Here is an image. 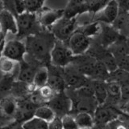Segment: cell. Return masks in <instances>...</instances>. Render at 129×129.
I'll use <instances>...</instances> for the list:
<instances>
[{
  "instance_id": "6da1fadb",
  "label": "cell",
  "mask_w": 129,
  "mask_h": 129,
  "mask_svg": "<svg viewBox=\"0 0 129 129\" xmlns=\"http://www.w3.org/2000/svg\"><path fill=\"white\" fill-rule=\"evenodd\" d=\"M55 42V41H54ZM53 41L48 35L36 33L27 36L26 40V50L32 58L38 60H45L50 59V52Z\"/></svg>"
},
{
  "instance_id": "7a4b0ae2",
  "label": "cell",
  "mask_w": 129,
  "mask_h": 129,
  "mask_svg": "<svg viewBox=\"0 0 129 129\" xmlns=\"http://www.w3.org/2000/svg\"><path fill=\"white\" fill-rule=\"evenodd\" d=\"M73 57L74 55L69 47L66 45L64 42L56 40L51 49L49 56L52 66L64 68L71 63Z\"/></svg>"
},
{
  "instance_id": "3957f363",
  "label": "cell",
  "mask_w": 129,
  "mask_h": 129,
  "mask_svg": "<svg viewBox=\"0 0 129 129\" xmlns=\"http://www.w3.org/2000/svg\"><path fill=\"white\" fill-rule=\"evenodd\" d=\"M77 24L78 20L75 17L68 18L63 15L51 27V31L56 40L64 42L76 31Z\"/></svg>"
},
{
  "instance_id": "277c9868",
  "label": "cell",
  "mask_w": 129,
  "mask_h": 129,
  "mask_svg": "<svg viewBox=\"0 0 129 129\" xmlns=\"http://www.w3.org/2000/svg\"><path fill=\"white\" fill-rule=\"evenodd\" d=\"M19 36H28L37 33L40 23L36 15L29 12H23L15 17Z\"/></svg>"
},
{
  "instance_id": "5b68a950",
  "label": "cell",
  "mask_w": 129,
  "mask_h": 129,
  "mask_svg": "<svg viewBox=\"0 0 129 129\" xmlns=\"http://www.w3.org/2000/svg\"><path fill=\"white\" fill-rule=\"evenodd\" d=\"M107 49L114 56L117 67L119 69L128 71V45L127 40L125 36L121 37L112 44L111 46L107 48Z\"/></svg>"
},
{
  "instance_id": "8992f818",
  "label": "cell",
  "mask_w": 129,
  "mask_h": 129,
  "mask_svg": "<svg viewBox=\"0 0 129 129\" xmlns=\"http://www.w3.org/2000/svg\"><path fill=\"white\" fill-rule=\"evenodd\" d=\"M27 53L25 44L19 40H11L6 43L4 42L2 56L7 58L13 60L15 61L21 62L24 60Z\"/></svg>"
},
{
  "instance_id": "52a82bcc",
  "label": "cell",
  "mask_w": 129,
  "mask_h": 129,
  "mask_svg": "<svg viewBox=\"0 0 129 129\" xmlns=\"http://www.w3.org/2000/svg\"><path fill=\"white\" fill-rule=\"evenodd\" d=\"M67 41V46L74 56L85 54L91 45L90 38L87 37L78 31H75Z\"/></svg>"
},
{
  "instance_id": "ba28073f",
  "label": "cell",
  "mask_w": 129,
  "mask_h": 129,
  "mask_svg": "<svg viewBox=\"0 0 129 129\" xmlns=\"http://www.w3.org/2000/svg\"><path fill=\"white\" fill-rule=\"evenodd\" d=\"M62 75L66 87L73 89L74 90L82 86L90 80L87 77L74 70L70 64L66 67L62 68Z\"/></svg>"
},
{
  "instance_id": "9c48e42d",
  "label": "cell",
  "mask_w": 129,
  "mask_h": 129,
  "mask_svg": "<svg viewBox=\"0 0 129 129\" xmlns=\"http://www.w3.org/2000/svg\"><path fill=\"white\" fill-rule=\"evenodd\" d=\"M48 105L53 110L56 116H63L68 114L73 107L72 99L64 94V92L56 94Z\"/></svg>"
},
{
  "instance_id": "30bf717a",
  "label": "cell",
  "mask_w": 129,
  "mask_h": 129,
  "mask_svg": "<svg viewBox=\"0 0 129 129\" xmlns=\"http://www.w3.org/2000/svg\"><path fill=\"white\" fill-rule=\"evenodd\" d=\"M119 11L116 0H110L102 10L95 14V19L105 24H112Z\"/></svg>"
},
{
  "instance_id": "8fae6325",
  "label": "cell",
  "mask_w": 129,
  "mask_h": 129,
  "mask_svg": "<svg viewBox=\"0 0 129 129\" xmlns=\"http://www.w3.org/2000/svg\"><path fill=\"white\" fill-rule=\"evenodd\" d=\"M17 103V110L15 115V121L23 123L24 121L31 119L34 116V112L37 107L31 102L30 99H19Z\"/></svg>"
},
{
  "instance_id": "7c38bea8",
  "label": "cell",
  "mask_w": 129,
  "mask_h": 129,
  "mask_svg": "<svg viewBox=\"0 0 129 129\" xmlns=\"http://www.w3.org/2000/svg\"><path fill=\"white\" fill-rule=\"evenodd\" d=\"M59 67L52 66L51 68H48V78L47 85L49 86L56 94L64 92L66 85L62 75V71L59 70Z\"/></svg>"
},
{
  "instance_id": "4fadbf2b",
  "label": "cell",
  "mask_w": 129,
  "mask_h": 129,
  "mask_svg": "<svg viewBox=\"0 0 129 129\" xmlns=\"http://www.w3.org/2000/svg\"><path fill=\"white\" fill-rule=\"evenodd\" d=\"M100 43L101 46L107 48L112 44L117 41L121 36L119 32L115 29L112 26H109L108 24H103L100 29Z\"/></svg>"
},
{
  "instance_id": "5bb4252c",
  "label": "cell",
  "mask_w": 129,
  "mask_h": 129,
  "mask_svg": "<svg viewBox=\"0 0 129 129\" xmlns=\"http://www.w3.org/2000/svg\"><path fill=\"white\" fill-rule=\"evenodd\" d=\"M64 15V10L45 9L41 11L37 17L40 25L45 27H51L53 24Z\"/></svg>"
},
{
  "instance_id": "9a60e30c",
  "label": "cell",
  "mask_w": 129,
  "mask_h": 129,
  "mask_svg": "<svg viewBox=\"0 0 129 129\" xmlns=\"http://www.w3.org/2000/svg\"><path fill=\"white\" fill-rule=\"evenodd\" d=\"M36 70H37V69L35 67L34 64H32L30 62H26L22 60L21 62H19V70L17 73V76H16L17 81L25 84L32 83Z\"/></svg>"
},
{
  "instance_id": "2e32d148",
  "label": "cell",
  "mask_w": 129,
  "mask_h": 129,
  "mask_svg": "<svg viewBox=\"0 0 129 129\" xmlns=\"http://www.w3.org/2000/svg\"><path fill=\"white\" fill-rule=\"evenodd\" d=\"M0 30L3 33L11 32L13 35L18 32L15 16L5 10L0 13Z\"/></svg>"
},
{
  "instance_id": "e0dca14e",
  "label": "cell",
  "mask_w": 129,
  "mask_h": 129,
  "mask_svg": "<svg viewBox=\"0 0 129 129\" xmlns=\"http://www.w3.org/2000/svg\"><path fill=\"white\" fill-rule=\"evenodd\" d=\"M115 115L110 108L104 107L103 105H98L94 110V121L99 124H105L110 123L115 119Z\"/></svg>"
},
{
  "instance_id": "ac0fdd59",
  "label": "cell",
  "mask_w": 129,
  "mask_h": 129,
  "mask_svg": "<svg viewBox=\"0 0 129 129\" xmlns=\"http://www.w3.org/2000/svg\"><path fill=\"white\" fill-rule=\"evenodd\" d=\"M112 27L123 36L127 37L128 28V11L119 9L118 15L112 23Z\"/></svg>"
},
{
  "instance_id": "d6986e66",
  "label": "cell",
  "mask_w": 129,
  "mask_h": 129,
  "mask_svg": "<svg viewBox=\"0 0 129 129\" xmlns=\"http://www.w3.org/2000/svg\"><path fill=\"white\" fill-rule=\"evenodd\" d=\"M19 62L15 61L3 56L0 57V72L3 76L13 75L16 77L19 70Z\"/></svg>"
},
{
  "instance_id": "ffe728a7",
  "label": "cell",
  "mask_w": 129,
  "mask_h": 129,
  "mask_svg": "<svg viewBox=\"0 0 129 129\" xmlns=\"http://www.w3.org/2000/svg\"><path fill=\"white\" fill-rule=\"evenodd\" d=\"M93 81L94 88V98L98 105H103L107 99V93L106 88V82L99 80Z\"/></svg>"
},
{
  "instance_id": "44dd1931",
  "label": "cell",
  "mask_w": 129,
  "mask_h": 129,
  "mask_svg": "<svg viewBox=\"0 0 129 129\" xmlns=\"http://www.w3.org/2000/svg\"><path fill=\"white\" fill-rule=\"evenodd\" d=\"M0 107L7 116L15 119V115L17 110V103L15 98L8 95L0 100Z\"/></svg>"
},
{
  "instance_id": "7402d4cb",
  "label": "cell",
  "mask_w": 129,
  "mask_h": 129,
  "mask_svg": "<svg viewBox=\"0 0 129 129\" xmlns=\"http://www.w3.org/2000/svg\"><path fill=\"white\" fill-rule=\"evenodd\" d=\"M2 1L4 10L10 12L15 17L25 12L23 0H2Z\"/></svg>"
},
{
  "instance_id": "603a6c76",
  "label": "cell",
  "mask_w": 129,
  "mask_h": 129,
  "mask_svg": "<svg viewBox=\"0 0 129 129\" xmlns=\"http://www.w3.org/2000/svg\"><path fill=\"white\" fill-rule=\"evenodd\" d=\"M34 116L40 119H42L47 123H49L56 116L53 110L48 105H41L36 108Z\"/></svg>"
},
{
  "instance_id": "cb8c5ba5",
  "label": "cell",
  "mask_w": 129,
  "mask_h": 129,
  "mask_svg": "<svg viewBox=\"0 0 129 129\" xmlns=\"http://www.w3.org/2000/svg\"><path fill=\"white\" fill-rule=\"evenodd\" d=\"M109 71L104 64L99 61V60H96L94 70H93L92 74L90 76L91 80H99V81H106L108 79L109 77Z\"/></svg>"
},
{
  "instance_id": "d4e9b609",
  "label": "cell",
  "mask_w": 129,
  "mask_h": 129,
  "mask_svg": "<svg viewBox=\"0 0 129 129\" xmlns=\"http://www.w3.org/2000/svg\"><path fill=\"white\" fill-rule=\"evenodd\" d=\"M48 78V68L45 66H42L37 69L36 74L34 75L33 81H32V85L38 89L47 85Z\"/></svg>"
},
{
  "instance_id": "484cf974",
  "label": "cell",
  "mask_w": 129,
  "mask_h": 129,
  "mask_svg": "<svg viewBox=\"0 0 129 129\" xmlns=\"http://www.w3.org/2000/svg\"><path fill=\"white\" fill-rule=\"evenodd\" d=\"M15 78L13 75H6L0 80V100L9 95Z\"/></svg>"
},
{
  "instance_id": "4316f807",
  "label": "cell",
  "mask_w": 129,
  "mask_h": 129,
  "mask_svg": "<svg viewBox=\"0 0 129 129\" xmlns=\"http://www.w3.org/2000/svg\"><path fill=\"white\" fill-rule=\"evenodd\" d=\"M76 123L78 127H90L91 128L94 125V118L92 115L89 112L80 111L78 112L74 116Z\"/></svg>"
},
{
  "instance_id": "83f0119b",
  "label": "cell",
  "mask_w": 129,
  "mask_h": 129,
  "mask_svg": "<svg viewBox=\"0 0 129 129\" xmlns=\"http://www.w3.org/2000/svg\"><path fill=\"white\" fill-rule=\"evenodd\" d=\"M106 88L107 99L110 98L112 102H114L115 103L120 102V84L107 81Z\"/></svg>"
},
{
  "instance_id": "f1b7e54d",
  "label": "cell",
  "mask_w": 129,
  "mask_h": 129,
  "mask_svg": "<svg viewBox=\"0 0 129 129\" xmlns=\"http://www.w3.org/2000/svg\"><path fill=\"white\" fill-rule=\"evenodd\" d=\"M107 81H109V82H114L119 83V84L127 82L128 81V71L122 70V69L117 68L115 70L112 71L109 74L108 79Z\"/></svg>"
},
{
  "instance_id": "f546056e",
  "label": "cell",
  "mask_w": 129,
  "mask_h": 129,
  "mask_svg": "<svg viewBox=\"0 0 129 129\" xmlns=\"http://www.w3.org/2000/svg\"><path fill=\"white\" fill-rule=\"evenodd\" d=\"M23 129H48V123L33 116L22 123Z\"/></svg>"
},
{
  "instance_id": "4dcf8cb0",
  "label": "cell",
  "mask_w": 129,
  "mask_h": 129,
  "mask_svg": "<svg viewBox=\"0 0 129 129\" xmlns=\"http://www.w3.org/2000/svg\"><path fill=\"white\" fill-rule=\"evenodd\" d=\"M101 27L99 26V23H91L89 24H86V25L81 26L78 29H76V31H78L81 33H82L87 37L90 38L92 36H96L99 34L100 32Z\"/></svg>"
},
{
  "instance_id": "1f68e13d",
  "label": "cell",
  "mask_w": 129,
  "mask_h": 129,
  "mask_svg": "<svg viewBox=\"0 0 129 129\" xmlns=\"http://www.w3.org/2000/svg\"><path fill=\"white\" fill-rule=\"evenodd\" d=\"M110 0H90L86 3V12L96 14L107 5Z\"/></svg>"
},
{
  "instance_id": "d6a6232c",
  "label": "cell",
  "mask_w": 129,
  "mask_h": 129,
  "mask_svg": "<svg viewBox=\"0 0 129 129\" xmlns=\"http://www.w3.org/2000/svg\"><path fill=\"white\" fill-rule=\"evenodd\" d=\"M23 3L26 12L36 14L42 8L44 0H23Z\"/></svg>"
},
{
  "instance_id": "836d02e7",
  "label": "cell",
  "mask_w": 129,
  "mask_h": 129,
  "mask_svg": "<svg viewBox=\"0 0 129 129\" xmlns=\"http://www.w3.org/2000/svg\"><path fill=\"white\" fill-rule=\"evenodd\" d=\"M37 93L44 103H48L56 94V93L53 91V90L49 86H48V85H45V86H44L42 87L38 88Z\"/></svg>"
},
{
  "instance_id": "e575fe53",
  "label": "cell",
  "mask_w": 129,
  "mask_h": 129,
  "mask_svg": "<svg viewBox=\"0 0 129 129\" xmlns=\"http://www.w3.org/2000/svg\"><path fill=\"white\" fill-rule=\"evenodd\" d=\"M60 119H61L63 129H78L79 128L78 124L76 123L74 116L66 114L60 117Z\"/></svg>"
},
{
  "instance_id": "d590c367",
  "label": "cell",
  "mask_w": 129,
  "mask_h": 129,
  "mask_svg": "<svg viewBox=\"0 0 129 129\" xmlns=\"http://www.w3.org/2000/svg\"><path fill=\"white\" fill-rule=\"evenodd\" d=\"M129 98V84L128 81L120 84V102L127 103Z\"/></svg>"
},
{
  "instance_id": "8d00e7d4",
  "label": "cell",
  "mask_w": 129,
  "mask_h": 129,
  "mask_svg": "<svg viewBox=\"0 0 129 129\" xmlns=\"http://www.w3.org/2000/svg\"><path fill=\"white\" fill-rule=\"evenodd\" d=\"M15 119L10 118V117L7 116L2 111L1 107H0V128L7 127L8 125L11 124L12 122H14Z\"/></svg>"
},
{
  "instance_id": "74e56055",
  "label": "cell",
  "mask_w": 129,
  "mask_h": 129,
  "mask_svg": "<svg viewBox=\"0 0 129 129\" xmlns=\"http://www.w3.org/2000/svg\"><path fill=\"white\" fill-rule=\"evenodd\" d=\"M48 129H63L60 117L56 116L52 121L48 123Z\"/></svg>"
},
{
  "instance_id": "f35d334b",
  "label": "cell",
  "mask_w": 129,
  "mask_h": 129,
  "mask_svg": "<svg viewBox=\"0 0 129 129\" xmlns=\"http://www.w3.org/2000/svg\"><path fill=\"white\" fill-rule=\"evenodd\" d=\"M3 44H4V40H3V41L0 43V57L2 56V51H3Z\"/></svg>"
},
{
  "instance_id": "ab89813d",
  "label": "cell",
  "mask_w": 129,
  "mask_h": 129,
  "mask_svg": "<svg viewBox=\"0 0 129 129\" xmlns=\"http://www.w3.org/2000/svg\"><path fill=\"white\" fill-rule=\"evenodd\" d=\"M4 10V8H3V1L2 0H0V13Z\"/></svg>"
},
{
  "instance_id": "60d3db41",
  "label": "cell",
  "mask_w": 129,
  "mask_h": 129,
  "mask_svg": "<svg viewBox=\"0 0 129 129\" xmlns=\"http://www.w3.org/2000/svg\"><path fill=\"white\" fill-rule=\"evenodd\" d=\"M116 129H127V128L125 126H123V125H119V126L116 127Z\"/></svg>"
},
{
  "instance_id": "b9f144b4",
  "label": "cell",
  "mask_w": 129,
  "mask_h": 129,
  "mask_svg": "<svg viewBox=\"0 0 129 129\" xmlns=\"http://www.w3.org/2000/svg\"><path fill=\"white\" fill-rule=\"evenodd\" d=\"M3 38H2V31H1V30H0V43H1L2 41H3Z\"/></svg>"
},
{
  "instance_id": "7bdbcfd3",
  "label": "cell",
  "mask_w": 129,
  "mask_h": 129,
  "mask_svg": "<svg viewBox=\"0 0 129 129\" xmlns=\"http://www.w3.org/2000/svg\"><path fill=\"white\" fill-rule=\"evenodd\" d=\"M3 74L1 72H0V80H1L2 78H3Z\"/></svg>"
},
{
  "instance_id": "ee69618b",
  "label": "cell",
  "mask_w": 129,
  "mask_h": 129,
  "mask_svg": "<svg viewBox=\"0 0 129 129\" xmlns=\"http://www.w3.org/2000/svg\"><path fill=\"white\" fill-rule=\"evenodd\" d=\"M78 129H91V128H90V127H80Z\"/></svg>"
}]
</instances>
